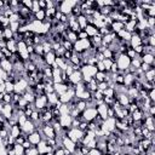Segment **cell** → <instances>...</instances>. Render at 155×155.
<instances>
[{
    "instance_id": "cell-30",
    "label": "cell",
    "mask_w": 155,
    "mask_h": 155,
    "mask_svg": "<svg viewBox=\"0 0 155 155\" xmlns=\"http://www.w3.org/2000/svg\"><path fill=\"white\" fill-rule=\"evenodd\" d=\"M29 120L33 121L34 124H35V122H39V121H40V113H39L36 109L33 110V113H31L30 116H29Z\"/></svg>"
},
{
    "instance_id": "cell-39",
    "label": "cell",
    "mask_w": 155,
    "mask_h": 155,
    "mask_svg": "<svg viewBox=\"0 0 155 155\" xmlns=\"http://www.w3.org/2000/svg\"><path fill=\"white\" fill-rule=\"evenodd\" d=\"M19 22H13V23H10V25H8V28L13 31V33H17L18 31V29H19Z\"/></svg>"
},
{
    "instance_id": "cell-58",
    "label": "cell",
    "mask_w": 155,
    "mask_h": 155,
    "mask_svg": "<svg viewBox=\"0 0 155 155\" xmlns=\"http://www.w3.org/2000/svg\"><path fill=\"white\" fill-rule=\"evenodd\" d=\"M0 93H5V82L0 85Z\"/></svg>"
},
{
    "instance_id": "cell-11",
    "label": "cell",
    "mask_w": 155,
    "mask_h": 155,
    "mask_svg": "<svg viewBox=\"0 0 155 155\" xmlns=\"http://www.w3.org/2000/svg\"><path fill=\"white\" fill-rule=\"evenodd\" d=\"M21 128H22V132L29 134V133H31V132H34V131L36 130V126H35V124H34L33 121H30V120L28 119V120L21 126Z\"/></svg>"
},
{
    "instance_id": "cell-24",
    "label": "cell",
    "mask_w": 155,
    "mask_h": 155,
    "mask_svg": "<svg viewBox=\"0 0 155 155\" xmlns=\"http://www.w3.org/2000/svg\"><path fill=\"white\" fill-rule=\"evenodd\" d=\"M143 116H144V113H143L140 109H137V110H134V111H132V113H131V117L133 119V121H134V122L140 121Z\"/></svg>"
},
{
    "instance_id": "cell-20",
    "label": "cell",
    "mask_w": 155,
    "mask_h": 155,
    "mask_svg": "<svg viewBox=\"0 0 155 155\" xmlns=\"http://www.w3.org/2000/svg\"><path fill=\"white\" fill-rule=\"evenodd\" d=\"M138 45H142V39H140V36H139V35H136V34H132L131 40H130V46H131L132 48H134V47L138 46Z\"/></svg>"
},
{
    "instance_id": "cell-37",
    "label": "cell",
    "mask_w": 155,
    "mask_h": 155,
    "mask_svg": "<svg viewBox=\"0 0 155 155\" xmlns=\"http://www.w3.org/2000/svg\"><path fill=\"white\" fill-rule=\"evenodd\" d=\"M140 63H142V61L139 59V57L131 59V67H133V68H136V69H139V67H140Z\"/></svg>"
},
{
    "instance_id": "cell-23",
    "label": "cell",
    "mask_w": 155,
    "mask_h": 155,
    "mask_svg": "<svg viewBox=\"0 0 155 155\" xmlns=\"http://www.w3.org/2000/svg\"><path fill=\"white\" fill-rule=\"evenodd\" d=\"M46 97H47V103H48V104L54 105V104L58 103V94H57L56 92L48 93V94H46Z\"/></svg>"
},
{
    "instance_id": "cell-55",
    "label": "cell",
    "mask_w": 155,
    "mask_h": 155,
    "mask_svg": "<svg viewBox=\"0 0 155 155\" xmlns=\"http://www.w3.org/2000/svg\"><path fill=\"white\" fill-rule=\"evenodd\" d=\"M107 87H108V85L104 81L103 82H98V85H97V90H101V91H104Z\"/></svg>"
},
{
    "instance_id": "cell-33",
    "label": "cell",
    "mask_w": 155,
    "mask_h": 155,
    "mask_svg": "<svg viewBox=\"0 0 155 155\" xmlns=\"http://www.w3.org/2000/svg\"><path fill=\"white\" fill-rule=\"evenodd\" d=\"M15 90V84L11 81H5V92L6 93H12Z\"/></svg>"
},
{
    "instance_id": "cell-38",
    "label": "cell",
    "mask_w": 155,
    "mask_h": 155,
    "mask_svg": "<svg viewBox=\"0 0 155 155\" xmlns=\"http://www.w3.org/2000/svg\"><path fill=\"white\" fill-rule=\"evenodd\" d=\"M104 78H105V73H101V71H97V74L94 75V80L97 82H103L104 81Z\"/></svg>"
},
{
    "instance_id": "cell-12",
    "label": "cell",
    "mask_w": 155,
    "mask_h": 155,
    "mask_svg": "<svg viewBox=\"0 0 155 155\" xmlns=\"http://www.w3.org/2000/svg\"><path fill=\"white\" fill-rule=\"evenodd\" d=\"M96 109H97V114H98V116H99L103 121H104L105 119H108V105H105L104 103H102V104L97 105Z\"/></svg>"
},
{
    "instance_id": "cell-26",
    "label": "cell",
    "mask_w": 155,
    "mask_h": 155,
    "mask_svg": "<svg viewBox=\"0 0 155 155\" xmlns=\"http://www.w3.org/2000/svg\"><path fill=\"white\" fill-rule=\"evenodd\" d=\"M136 25H137V21H128V22L125 24V30L132 34L133 30H134V28H136Z\"/></svg>"
},
{
    "instance_id": "cell-60",
    "label": "cell",
    "mask_w": 155,
    "mask_h": 155,
    "mask_svg": "<svg viewBox=\"0 0 155 155\" xmlns=\"http://www.w3.org/2000/svg\"><path fill=\"white\" fill-rule=\"evenodd\" d=\"M122 155H132V154H131V153H124Z\"/></svg>"
},
{
    "instance_id": "cell-50",
    "label": "cell",
    "mask_w": 155,
    "mask_h": 155,
    "mask_svg": "<svg viewBox=\"0 0 155 155\" xmlns=\"http://www.w3.org/2000/svg\"><path fill=\"white\" fill-rule=\"evenodd\" d=\"M22 5H23L24 7H27V8L31 10V5H33V1H31V0H23V1H22Z\"/></svg>"
},
{
    "instance_id": "cell-16",
    "label": "cell",
    "mask_w": 155,
    "mask_h": 155,
    "mask_svg": "<svg viewBox=\"0 0 155 155\" xmlns=\"http://www.w3.org/2000/svg\"><path fill=\"white\" fill-rule=\"evenodd\" d=\"M53 90H54V92H56L58 96H61V94H63L64 92L68 91V87H67L65 84L59 82V84H53Z\"/></svg>"
},
{
    "instance_id": "cell-18",
    "label": "cell",
    "mask_w": 155,
    "mask_h": 155,
    "mask_svg": "<svg viewBox=\"0 0 155 155\" xmlns=\"http://www.w3.org/2000/svg\"><path fill=\"white\" fill-rule=\"evenodd\" d=\"M54 59H56V54L53 51L44 54V61H45V64L46 65H51L52 63H54Z\"/></svg>"
},
{
    "instance_id": "cell-19",
    "label": "cell",
    "mask_w": 155,
    "mask_h": 155,
    "mask_svg": "<svg viewBox=\"0 0 155 155\" xmlns=\"http://www.w3.org/2000/svg\"><path fill=\"white\" fill-rule=\"evenodd\" d=\"M21 133H22V128H21V126H19L18 124L11 126V130H10V136H11V137H13V138L16 139Z\"/></svg>"
},
{
    "instance_id": "cell-52",
    "label": "cell",
    "mask_w": 155,
    "mask_h": 155,
    "mask_svg": "<svg viewBox=\"0 0 155 155\" xmlns=\"http://www.w3.org/2000/svg\"><path fill=\"white\" fill-rule=\"evenodd\" d=\"M44 91H45L46 94L54 92V90H53V85H45V90H44Z\"/></svg>"
},
{
    "instance_id": "cell-48",
    "label": "cell",
    "mask_w": 155,
    "mask_h": 155,
    "mask_svg": "<svg viewBox=\"0 0 155 155\" xmlns=\"http://www.w3.org/2000/svg\"><path fill=\"white\" fill-rule=\"evenodd\" d=\"M102 53H103L104 58H108V59H110V58H111V56H113V52H111L109 48H105V50H104Z\"/></svg>"
},
{
    "instance_id": "cell-27",
    "label": "cell",
    "mask_w": 155,
    "mask_h": 155,
    "mask_svg": "<svg viewBox=\"0 0 155 155\" xmlns=\"http://www.w3.org/2000/svg\"><path fill=\"white\" fill-rule=\"evenodd\" d=\"M102 93H103V97H108V98H114L115 96V91L111 87H107L104 91H102Z\"/></svg>"
},
{
    "instance_id": "cell-6",
    "label": "cell",
    "mask_w": 155,
    "mask_h": 155,
    "mask_svg": "<svg viewBox=\"0 0 155 155\" xmlns=\"http://www.w3.org/2000/svg\"><path fill=\"white\" fill-rule=\"evenodd\" d=\"M46 105H47V97H46V94H41V96L35 97L34 108H35L36 110H42Z\"/></svg>"
},
{
    "instance_id": "cell-59",
    "label": "cell",
    "mask_w": 155,
    "mask_h": 155,
    "mask_svg": "<svg viewBox=\"0 0 155 155\" xmlns=\"http://www.w3.org/2000/svg\"><path fill=\"white\" fill-rule=\"evenodd\" d=\"M0 8H4V1L0 0Z\"/></svg>"
},
{
    "instance_id": "cell-32",
    "label": "cell",
    "mask_w": 155,
    "mask_h": 155,
    "mask_svg": "<svg viewBox=\"0 0 155 155\" xmlns=\"http://www.w3.org/2000/svg\"><path fill=\"white\" fill-rule=\"evenodd\" d=\"M27 51V44L22 40V41H18L17 42V52L18 53H22V52H25Z\"/></svg>"
},
{
    "instance_id": "cell-49",
    "label": "cell",
    "mask_w": 155,
    "mask_h": 155,
    "mask_svg": "<svg viewBox=\"0 0 155 155\" xmlns=\"http://www.w3.org/2000/svg\"><path fill=\"white\" fill-rule=\"evenodd\" d=\"M11 102H12V94L5 92V94H4V103H11Z\"/></svg>"
},
{
    "instance_id": "cell-36",
    "label": "cell",
    "mask_w": 155,
    "mask_h": 155,
    "mask_svg": "<svg viewBox=\"0 0 155 155\" xmlns=\"http://www.w3.org/2000/svg\"><path fill=\"white\" fill-rule=\"evenodd\" d=\"M58 111H59V115H67V114H69V107H68V104H62L58 108Z\"/></svg>"
},
{
    "instance_id": "cell-8",
    "label": "cell",
    "mask_w": 155,
    "mask_h": 155,
    "mask_svg": "<svg viewBox=\"0 0 155 155\" xmlns=\"http://www.w3.org/2000/svg\"><path fill=\"white\" fill-rule=\"evenodd\" d=\"M62 147L67 150H69L71 154L75 153V149H76V143H74L70 138H68L67 136L62 138Z\"/></svg>"
},
{
    "instance_id": "cell-56",
    "label": "cell",
    "mask_w": 155,
    "mask_h": 155,
    "mask_svg": "<svg viewBox=\"0 0 155 155\" xmlns=\"http://www.w3.org/2000/svg\"><path fill=\"white\" fill-rule=\"evenodd\" d=\"M38 2H39V7H40V10H46V1L45 0H38Z\"/></svg>"
},
{
    "instance_id": "cell-22",
    "label": "cell",
    "mask_w": 155,
    "mask_h": 155,
    "mask_svg": "<svg viewBox=\"0 0 155 155\" xmlns=\"http://www.w3.org/2000/svg\"><path fill=\"white\" fill-rule=\"evenodd\" d=\"M6 48L8 51H11L12 53H16L17 52V42L11 39V40H6Z\"/></svg>"
},
{
    "instance_id": "cell-31",
    "label": "cell",
    "mask_w": 155,
    "mask_h": 155,
    "mask_svg": "<svg viewBox=\"0 0 155 155\" xmlns=\"http://www.w3.org/2000/svg\"><path fill=\"white\" fill-rule=\"evenodd\" d=\"M86 108H87L86 102H85V101H81V99H78V102H76V109H78L80 113H82Z\"/></svg>"
},
{
    "instance_id": "cell-3",
    "label": "cell",
    "mask_w": 155,
    "mask_h": 155,
    "mask_svg": "<svg viewBox=\"0 0 155 155\" xmlns=\"http://www.w3.org/2000/svg\"><path fill=\"white\" fill-rule=\"evenodd\" d=\"M97 109L96 107H90V108H86L84 111H82V120L86 121V122H90L92 120H94L97 117Z\"/></svg>"
},
{
    "instance_id": "cell-7",
    "label": "cell",
    "mask_w": 155,
    "mask_h": 155,
    "mask_svg": "<svg viewBox=\"0 0 155 155\" xmlns=\"http://www.w3.org/2000/svg\"><path fill=\"white\" fill-rule=\"evenodd\" d=\"M41 139H42L41 131H36V130H35L34 132L29 133V134H28V137H27V140H28V142H30V144H31V145H36Z\"/></svg>"
},
{
    "instance_id": "cell-28",
    "label": "cell",
    "mask_w": 155,
    "mask_h": 155,
    "mask_svg": "<svg viewBox=\"0 0 155 155\" xmlns=\"http://www.w3.org/2000/svg\"><path fill=\"white\" fill-rule=\"evenodd\" d=\"M29 104H34V101H35V96L33 94V93H30V92H24L23 93V96H22Z\"/></svg>"
},
{
    "instance_id": "cell-43",
    "label": "cell",
    "mask_w": 155,
    "mask_h": 155,
    "mask_svg": "<svg viewBox=\"0 0 155 155\" xmlns=\"http://www.w3.org/2000/svg\"><path fill=\"white\" fill-rule=\"evenodd\" d=\"M27 120H28V117H27L24 114H22V115H19V116L17 117V124H18L19 126H22Z\"/></svg>"
},
{
    "instance_id": "cell-10",
    "label": "cell",
    "mask_w": 155,
    "mask_h": 155,
    "mask_svg": "<svg viewBox=\"0 0 155 155\" xmlns=\"http://www.w3.org/2000/svg\"><path fill=\"white\" fill-rule=\"evenodd\" d=\"M71 121H73V117H71L69 114H67V115H59L58 122L61 124L62 128L69 130V128H70V125H71Z\"/></svg>"
},
{
    "instance_id": "cell-34",
    "label": "cell",
    "mask_w": 155,
    "mask_h": 155,
    "mask_svg": "<svg viewBox=\"0 0 155 155\" xmlns=\"http://www.w3.org/2000/svg\"><path fill=\"white\" fill-rule=\"evenodd\" d=\"M13 150H15V154L16 155H24L25 154L24 148L22 145H19V144H15L13 145Z\"/></svg>"
},
{
    "instance_id": "cell-53",
    "label": "cell",
    "mask_w": 155,
    "mask_h": 155,
    "mask_svg": "<svg viewBox=\"0 0 155 155\" xmlns=\"http://www.w3.org/2000/svg\"><path fill=\"white\" fill-rule=\"evenodd\" d=\"M87 155H103V154H102V151H99L97 148H94V149H90Z\"/></svg>"
},
{
    "instance_id": "cell-46",
    "label": "cell",
    "mask_w": 155,
    "mask_h": 155,
    "mask_svg": "<svg viewBox=\"0 0 155 155\" xmlns=\"http://www.w3.org/2000/svg\"><path fill=\"white\" fill-rule=\"evenodd\" d=\"M24 155H39V153H38L36 148H35V147H33V148H30V149L25 150V154H24Z\"/></svg>"
},
{
    "instance_id": "cell-17",
    "label": "cell",
    "mask_w": 155,
    "mask_h": 155,
    "mask_svg": "<svg viewBox=\"0 0 155 155\" xmlns=\"http://www.w3.org/2000/svg\"><path fill=\"white\" fill-rule=\"evenodd\" d=\"M84 30H85V33L87 34V36H90V38H93L94 35L99 34V33H98V29H97L93 24H87Z\"/></svg>"
},
{
    "instance_id": "cell-1",
    "label": "cell",
    "mask_w": 155,
    "mask_h": 155,
    "mask_svg": "<svg viewBox=\"0 0 155 155\" xmlns=\"http://www.w3.org/2000/svg\"><path fill=\"white\" fill-rule=\"evenodd\" d=\"M115 63H116V65L119 68V71L126 73L127 69H128V67L131 65V59L125 53H122V54H119V57H117V59H116Z\"/></svg>"
},
{
    "instance_id": "cell-15",
    "label": "cell",
    "mask_w": 155,
    "mask_h": 155,
    "mask_svg": "<svg viewBox=\"0 0 155 155\" xmlns=\"http://www.w3.org/2000/svg\"><path fill=\"white\" fill-rule=\"evenodd\" d=\"M69 81L75 86V85H78L79 82H81L82 81V74H81V71L80 70H75L70 76H69Z\"/></svg>"
},
{
    "instance_id": "cell-40",
    "label": "cell",
    "mask_w": 155,
    "mask_h": 155,
    "mask_svg": "<svg viewBox=\"0 0 155 155\" xmlns=\"http://www.w3.org/2000/svg\"><path fill=\"white\" fill-rule=\"evenodd\" d=\"M113 63H114V62H113L111 59H108V58H105V59L103 61V65H104V68H105V71H109V70H110V67H111Z\"/></svg>"
},
{
    "instance_id": "cell-25",
    "label": "cell",
    "mask_w": 155,
    "mask_h": 155,
    "mask_svg": "<svg viewBox=\"0 0 155 155\" xmlns=\"http://www.w3.org/2000/svg\"><path fill=\"white\" fill-rule=\"evenodd\" d=\"M154 78H155V69L154 68H151L144 73V80L145 81H154Z\"/></svg>"
},
{
    "instance_id": "cell-41",
    "label": "cell",
    "mask_w": 155,
    "mask_h": 155,
    "mask_svg": "<svg viewBox=\"0 0 155 155\" xmlns=\"http://www.w3.org/2000/svg\"><path fill=\"white\" fill-rule=\"evenodd\" d=\"M151 68H154V67H151L150 64H147V63H140V67H139V69H140V71H143V73H145V71H148L149 69H151Z\"/></svg>"
},
{
    "instance_id": "cell-4",
    "label": "cell",
    "mask_w": 155,
    "mask_h": 155,
    "mask_svg": "<svg viewBox=\"0 0 155 155\" xmlns=\"http://www.w3.org/2000/svg\"><path fill=\"white\" fill-rule=\"evenodd\" d=\"M67 137L70 138L74 143H78V142H80V140L82 139L84 132L80 131L79 128H71V127H70V128L68 130V132H67Z\"/></svg>"
},
{
    "instance_id": "cell-44",
    "label": "cell",
    "mask_w": 155,
    "mask_h": 155,
    "mask_svg": "<svg viewBox=\"0 0 155 155\" xmlns=\"http://www.w3.org/2000/svg\"><path fill=\"white\" fill-rule=\"evenodd\" d=\"M78 128L80 130V131H82V132H86L87 131V122L86 121H80L79 122V126H78Z\"/></svg>"
},
{
    "instance_id": "cell-21",
    "label": "cell",
    "mask_w": 155,
    "mask_h": 155,
    "mask_svg": "<svg viewBox=\"0 0 155 155\" xmlns=\"http://www.w3.org/2000/svg\"><path fill=\"white\" fill-rule=\"evenodd\" d=\"M76 22H78V24H79L80 29H81V30H84V29H85V27L87 25V17H86V16H84V15H79V16L76 17Z\"/></svg>"
},
{
    "instance_id": "cell-14",
    "label": "cell",
    "mask_w": 155,
    "mask_h": 155,
    "mask_svg": "<svg viewBox=\"0 0 155 155\" xmlns=\"http://www.w3.org/2000/svg\"><path fill=\"white\" fill-rule=\"evenodd\" d=\"M139 59L143 62V63H147V64H150L151 67H154V63H155V57L154 54H150V53H143L140 56H138Z\"/></svg>"
},
{
    "instance_id": "cell-9",
    "label": "cell",
    "mask_w": 155,
    "mask_h": 155,
    "mask_svg": "<svg viewBox=\"0 0 155 155\" xmlns=\"http://www.w3.org/2000/svg\"><path fill=\"white\" fill-rule=\"evenodd\" d=\"M1 114H2V116H4L5 120H10V119L12 117V115H13V108H12V104H11V103H4Z\"/></svg>"
},
{
    "instance_id": "cell-57",
    "label": "cell",
    "mask_w": 155,
    "mask_h": 155,
    "mask_svg": "<svg viewBox=\"0 0 155 155\" xmlns=\"http://www.w3.org/2000/svg\"><path fill=\"white\" fill-rule=\"evenodd\" d=\"M22 147L24 148V150H28V149H30V148H33L34 145H31L30 144V142H28V140H25L23 144H22Z\"/></svg>"
},
{
    "instance_id": "cell-35",
    "label": "cell",
    "mask_w": 155,
    "mask_h": 155,
    "mask_svg": "<svg viewBox=\"0 0 155 155\" xmlns=\"http://www.w3.org/2000/svg\"><path fill=\"white\" fill-rule=\"evenodd\" d=\"M13 38V31L7 27V28H5L4 29V39L5 40H11Z\"/></svg>"
},
{
    "instance_id": "cell-42",
    "label": "cell",
    "mask_w": 155,
    "mask_h": 155,
    "mask_svg": "<svg viewBox=\"0 0 155 155\" xmlns=\"http://www.w3.org/2000/svg\"><path fill=\"white\" fill-rule=\"evenodd\" d=\"M38 11H40L39 2H38V0H33V5H31V12H33V13H36Z\"/></svg>"
},
{
    "instance_id": "cell-45",
    "label": "cell",
    "mask_w": 155,
    "mask_h": 155,
    "mask_svg": "<svg viewBox=\"0 0 155 155\" xmlns=\"http://www.w3.org/2000/svg\"><path fill=\"white\" fill-rule=\"evenodd\" d=\"M52 153H53V155H65V154H64V148H63L62 145H61L59 148H54Z\"/></svg>"
},
{
    "instance_id": "cell-2",
    "label": "cell",
    "mask_w": 155,
    "mask_h": 155,
    "mask_svg": "<svg viewBox=\"0 0 155 155\" xmlns=\"http://www.w3.org/2000/svg\"><path fill=\"white\" fill-rule=\"evenodd\" d=\"M75 5H78V1L76 0H64V1H61V5L58 7V11H61L63 15L69 16L71 13V10H73V7Z\"/></svg>"
},
{
    "instance_id": "cell-29",
    "label": "cell",
    "mask_w": 155,
    "mask_h": 155,
    "mask_svg": "<svg viewBox=\"0 0 155 155\" xmlns=\"http://www.w3.org/2000/svg\"><path fill=\"white\" fill-rule=\"evenodd\" d=\"M45 18H46V15H45V11H44V10H40V11H38L36 13H34V19H36V21L44 22Z\"/></svg>"
},
{
    "instance_id": "cell-47",
    "label": "cell",
    "mask_w": 155,
    "mask_h": 155,
    "mask_svg": "<svg viewBox=\"0 0 155 155\" xmlns=\"http://www.w3.org/2000/svg\"><path fill=\"white\" fill-rule=\"evenodd\" d=\"M86 147H87L88 149H94V148L97 147V138H94V139H92L91 142H88V143L86 144Z\"/></svg>"
},
{
    "instance_id": "cell-13",
    "label": "cell",
    "mask_w": 155,
    "mask_h": 155,
    "mask_svg": "<svg viewBox=\"0 0 155 155\" xmlns=\"http://www.w3.org/2000/svg\"><path fill=\"white\" fill-rule=\"evenodd\" d=\"M0 68H1L5 73H12V70H13V64L11 63L10 59L2 58V59L0 61Z\"/></svg>"
},
{
    "instance_id": "cell-54",
    "label": "cell",
    "mask_w": 155,
    "mask_h": 155,
    "mask_svg": "<svg viewBox=\"0 0 155 155\" xmlns=\"http://www.w3.org/2000/svg\"><path fill=\"white\" fill-rule=\"evenodd\" d=\"M109 73H111V74H116V73H119V68H117L116 63H113V64H111V67H110V70H109Z\"/></svg>"
},
{
    "instance_id": "cell-5",
    "label": "cell",
    "mask_w": 155,
    "mask_h": 155,
    "mask_svg": "<svg viewBox=\"0 0 155 155\" xmlns=\"http://www.w3.org/2000/svg\"><path fill=\"white\" fill-rule=\"evenodd\" d=\"M35 148H36V150H38V153L40 155H45V154H48V153H52L53 151V148H51L50 145H47V143H46L45 139H41L35 145Z\"/></svg>"
},
{
    "instance_id": "cell-51",
    "label": "cell",
    "mask_w": 155,
    "mask_h": 155,
    "mask_svg": "<svg viewBox=\"0 0 155 155\" xmlns=\"http://www.w3.org/2000/svg\"><path fill=\"white\" fill-rule=\"evenodd\" d=\"M96 68H97L98 71H101V73H105V68H104V65H103V62H98V63L96 64Z\"/></svg>"
}]
</instances>
